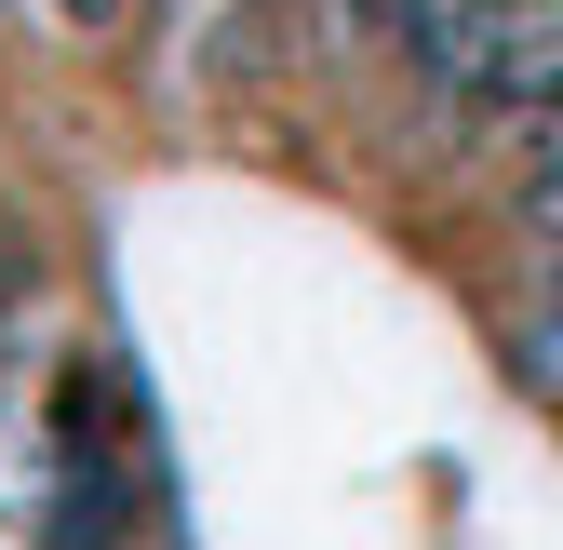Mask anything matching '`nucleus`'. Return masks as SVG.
Wrapping results in <instances>:
<instances>
[{
  "label": "nucleus",
  "instance_id": "2",
  "mask_svg": "<svg viewBox=\"0 0 563 550\" xmlns=\"http://www.w3.org/2000/svg\"><path fill=\"white\" fill-rule=\"evenodd\" d=\"M510 363H523V376L563 403V255H550V283L523 296V322H510Z\"/></svg>",
  "mask_w": 563,
  "mask_h": 550
},
{
  "label": "nucleus",
  "instance_id": "3",
  "mask_svg": "<svg viewBox=\"0 0 563 550\" xmlns=\"http://www.w3.org/2000/svg\"><path fill=\"white\" fill-rule=\"evenodd\" d=\"M67 14H81V28H121V14H134V0H67Z\"/></svg>",
  "mask_w": 563,
  "mask_h": 550
},
{
  "label": "nucleus",
  "instance_id": "1",
  "mask_svg": "<svg viewBox=\"0 0 563 550\" xmlns=\"http://www.w3.org/2000/svg\"><path fill=\"white\" fill-rule=\"evenodd\" d=\"M376 14L443 108L497 121V134L563 121V0H376Z\"/></svg>",
  "mask_w": 563,
  "mask_h": 550
}]
</instances>
